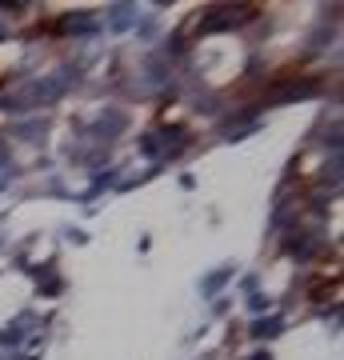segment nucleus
<instances>
[{
  "mask_svg": "<svg viewBox=\"0 0 344 360\" xmlns=\"http://www.w3.org/2000/svg\"><path fill=\"white\" fill-rule=\"evenodd\" d=\"M281 328H284L281 316H268V321H256V324H253V336H260V340H265V336H276Z\"/></svg>",
  "mask_w": 344,
  "mask_h": 360,
  "instance_id": "7ed1b4c3",
  "label": "nucleus"
},
{
  "mask_svg": "<svg viewBox=\"0 0 344 360\" xmlns=\"http://www.w3.org/2000/svg\"><path fill=\"white\" fill-rule=\"evenodd\" d=\"M320 84L317 80H288V84H276L268 92V104H288V101H300V96H312Z\"/></svg>",
  "mask_w": 344,
  "mask_h": 360,
  "instance_id": "f03ea898",
  "label": "nucleus"
},
{
  "mask_svg": "<svg viewBox=\"0 0 344 360\" xmlns=\"http://www.w3.org/2000/svg\"><path fill=\"white\" fill-rule=\"evenodd\" d=\"M229 276H232V269H220V272H212V276H208V281H204V292L212 296V292H217V288H220V284L229 281Z\"/></svg>",
  "mask_w": 344,
  "mask_h": 360,
  "instance_id": "20e7f679",
  "label": "nucleus"
},
{
  "mask_svg": "<svg viewBox=\"0 0 344 360\" xmlns=\"http://www.w3.org/2000/svg\"><path fill=\"white\" fill-rule=\"evenodd\" d=\"M256 8H212V13L200 20V32H217V28H232V25H244V20H253Z\"/></svg>",
  "mask_w": 344,
  "mask_h": 360,
  "instance_id": "f257e3e1",
  "label": "nucleus"
},
{
  "mask_svg": "<svg viewBox=\"0 0 344 360\" xmlns=\"http://www.w3.org/2000/svg\"><path fill=\"white\" fill-rule=\"evenodd\" d=\"M253 360H272V356H268V352H256V356Z\"/></svg>",
  "mask_w": 344,
  "mask_h": 360,
  "instance_id": "39448f33",
  "label": "nucleus"
}]
</instances>
